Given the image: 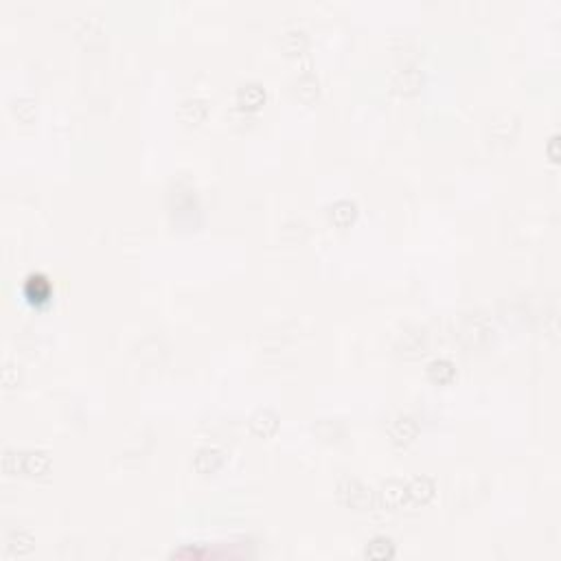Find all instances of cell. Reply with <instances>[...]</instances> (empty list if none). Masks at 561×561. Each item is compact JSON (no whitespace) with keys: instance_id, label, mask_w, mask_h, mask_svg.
Wrapping results in <instances>:
<instances>
[{"instance_id":"obj_12","label":"cell","mask_w":561,"mask_h":561,"mask_svg":"<svg viewBox=\"0 0 561 561\" xmlns=\"http://www.w3.org/2000/svg\"><path fill=\"white\" fill-rule=\"evenodd\" d=\"M280 47H283L285 53H290V55L303 53L307 47V33L301 29V26H290V29L280 35Z\"/></svg>"},{"instance_id":"obj_14","label":"cell","mask_w":561,"mask_h":561,"mask_svg":"<svg viewBox=\"0 0 561 561\" xmlns=\"http://www.w3.org/2000/svg\"><path fill=\"white\" fill-rule=\"evenodd\" d=\"M33 537L29 535V533H24V530H13L9 533V537H7V551L9 555H29L33 551Z\"/></svg>"},{"instance_id":"obj_13","label":"cell","mask_w":561,"mask_h":561,"mask_svg":"<svg viewBox=\"0 0 561 561\" xmlns=\"http://www.w3.org/2000/svg\"><path fill=\"white\" fill-rule=\"evenodd\" d=\"M456 369H454V364L450 360H432L428 364V377L432 382H437V384H447V382H452V377H454Z\"/></svg>"},{"instance_id":"obj_11","label":"cell","mask_w":561,"mask_h":561,"mask_svg":"<svg viewBox=\"0 0 561 561\" xmlns=\"http://www.w3.org/2000/svg\"><path fill=\"white\" fill-rule=\"evenodd\" d=\"M51 467V458L47 452H24L22 454V471H26L29 476H42L47 474Z\"/></svg>"},{"instance_id":"obj_16","label":"cell","mask_w":561,"mask_h":561,"mask_svg":"<svg viewBox=\"0 0 561 561\" xmlns=\"http://www.w3.org/2000/svg\"><path fill=\"white\" fill-rule=\"evenodd\" d=\"M421 81H424V75H421L417 68H405L395 77V88L399 92L408 94V92H415L421 86Z\"/></svg>"},{"instance_id":"obj_19","label":"cell","mask_w":561,"mask_h":561,"mask_svg":"<svg viewBox=\"0 0 561 561\" xmlns=\"http://www.w3.org/2000/svg\"><path fill=\"white\" fill-rule=\"evenodd\" d=\"M13 110H16V115H18L22 121H29V119L35 115V106H33V101H29V99H18L16 106H13Z\"/></svg>"},{"instance_id":"obj_10","label":"cell","mask_w":561,"mask_h":561,"mask_svg":"<svg viewBox=\"0 0 561 561\" xmlns=\"http://www.w3.org/2000/svg\"><path fill=\"white\" fill-rule=\"evenodd\" d=\"M364 555H367L369 559H373V561H386V559H390L392 555H395V544H392V539L386 537V535H377L367 544V551H364Z\"/></svg>"},{"instance_id":"obj_7","label":"cell","mask_w":561,"mask_h":561,"mask_svg":"<svg viewBox=\"0 0 561 561\" xmlns=\"http://www.w3.org/2000/svg\"><path fill=\"white\" fill-rule=\"evenodd\" d=\"M265 101V90L255 81H248L237 90V103L242 110H257Z\"/></svg>"},{"instance_id":"obj_8","label":"cell","mask_w":561,"mask_h":561,"mask_svg":"<svg viewBox=\"0 0 561 561\" xmlns=\"http://www.w3.org/2000/svg\"><path fill=\"white\" fill-rule=\"evenodd\" d=\"M405 494L417 504H426L434 496V483L428 476H415V478L405 485Z\"/></svg>"},{"instance_id":"obj_18","label":"cell","mask_w":561,"mask_h":561,"mask_svg":"<svg viewBox=\"0 0 561 561\" xmlns=\"http://www.w3.org/2000/svg\"><path fill=\"white\" fill-rule=\"evenodd\" d=\"M3 469L7 474H18V469H22V454H16V452H5L3 456Z\"/></svg>"},{"instance_id":"obj_1","label":"cell","mask_w":561,"mask_h":561,"mask_svg":"<svg viewBox=\"0 0 561 561\" xmlns=\"http://www.w3.org/2000/svg\"><path fill=\"white\" fill-rule=\"evenodd\" d=\"M338 498L351 509H369L371 507V489L364 487L358 478H342L338 483Z\"/></svg>"},{"instance_id":"obj_6","label":"cell","mask_w":561,"mask_h":561,"mask_svg":"<svg viewBox=\"0 0 561 561\" xmlns=\"http://www.w3.org/2000/svg\"><path fill=\"white\" fill-rule=\"evenodd\" d=\"M405 498H408V494H405V485L401 480H388L382 485L380 502L384 509H399Z\"/></svg>"},{"instance_id":"obj_21","label":"cell","mask_w":561,"mask_h":561,"mask_svg":"<svg viewBox=\"0 0 561 561\" xmlns=\"http://www.w3.org/2000/svg\"><path fill=\"white\" fill-rule=\"evenodd\" d=\"M557 145H559V136L555 134L551 138V143H549V153H551V158L553 160H559V151H557Z\"/></svg>"},{"instance_id":"obj_15","label":"cell","mask_w":561,"mask_h":561,"mask_svg":"<svg viewBox=\"0 0 561 561\" xmlns=\"http://www.w3.org/2000/svg\"><path fill=\"white\" fill-rule=\"evenodd\" d=\"M24 294L31 301H47L49 294H51V285H49V280L44 276L31 274L29 278H26V283H24Z\"/></svg>"},{"instance_id":"obj_4","label":"cell","mask_w":561,"mask_h":561,"mask_svg":"<svg viewBox=\"0 0 561 561\" xmlns=\"http://www.w3.org/2000/svg\"><path fill=\"white\" fill-rule=\"evenodd\" d=\"M206 112H208V103L204 99H200V97H191V99H185L180 103L178 117L187 125H198L206 117Z\"/></svg>"},{"instance_id":"obj_20","label":"cell","mask_w":561,"mask_h":561,"mask_svg":"<svg viewBox=\"0 0 561 561\" xmlns=\"http://www.w3.org/2000/svg\"><path fill=\"white\" fill-rule=\"evenodd\" d=\"M3 384H5L7 388H11V386H16V384H18V371L13 373V367H9V364L3 369Z\"/></svg>"},{"instance_id":"obj_5","label":"cell","mask_w":561,"mask_h":561,"mask_svg":"<svg viewBox=\"0 0 561 561\" xmlns=\"http://www.w3.org/2000/svg\"><path fill=\"white\" fill-rule=\"evenodd\" d=\"M221 462H224V454L217 447H202L193 458V467L198 469V474L208 476V474H215L221 467Z\"/></svg>"},{"instance_id":"obj_3","label":"cell","mask_w":561,"mask_h":561,"mask_svg":"<svg viewBox=\"0 0 561 561\" xmlns=\"http://www.w3.org/2000/svg\"><path fill=\"white\" fill-rule=\"evenodd\" d=\"M276 428H278V417L270 408H259L255 415L250 417V430L255 432L257 437L268 439L276 432Z\"/></svg>"},{"instance_id":"obj_17","label":"cell","mask_w":561,"mask_h":561,"mask_svg":"<svg viewBox=\"0 0 561 561\" xmlns=\"http://www.w3.org/2000/svg\"><path fill=\"white\" fill-rule=\"evenodd\" d=\"M294 92H296L303 101H314L316 97H318V79L312 75V73H307V75H301L299 81L294 83Z\"/></svg>"},{"instance_id":"obj_9","label":"cell","mask_w":561,"mask_h":561,"mask_svg":"<svg viewBox=\"0 0 561 561\" xmlns=\"http://www.w3.org/2000/svg\"><path fill=\"white\" fill-rule=\"evenodd\" d=\"M358 215V206L351 200H338L329 206V217L335 226H349Z\"/></svg>"},{"instance_id":"obj_2","label":"cell","mask_w":561,"mask_h":561,"mask_svg":"<svg viewBox=\"0 0 561 561\" xmlns=\"http://www.w3.org/2000/svg\"><path fill=\"white\" fill-rule=\"evenodd\" d=\"M417 432H419L417 421L408 415H399L397 419H392V424L388 426L390 439L397 445H408L417 437Z\"/></svg>"}]
</instances>
